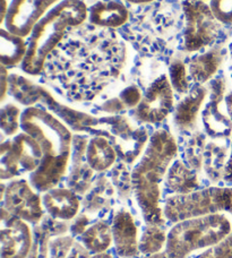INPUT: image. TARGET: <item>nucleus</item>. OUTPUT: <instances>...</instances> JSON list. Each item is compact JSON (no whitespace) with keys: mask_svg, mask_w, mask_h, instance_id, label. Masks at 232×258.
<instances>
[{"mask_svg":"<svg viewBox=\"0 0 232 258\" xmlns=\"http://www.w3.org/2000/svg\"><path fill=\"white\" fill-rule=\"evenodd\" d=\"M223 178L225 181L232 183V141H231V151H230L229 159L226 160V163L224 165Z\"/></svg>","mask_w":232,"mask_h":258,"instance_id":"nucleus-36","label":"nucleus"},{"mask_svg":"<svg viewBox=\"0 0 232 258\" xmlns=\"http://www.w3.org/2000/svg\"><path fill=\"white\" fill-rule=\"evenodd\" d=\"M208 101L202 110V121L208 136L214 140L232 136V120L228 114L221 110L225 94V82L223 78L216 77L210 81Z\"/></svg>","mask_w":232,"mask_h":258,"instance_id":"nucleus-12","label":"nucleus"},{"mask_svg":"<svg viewBox=\"0 0 232 258\" xmlns=\"http://www.w3.org/2000/svg\"><path fill=\"white\" fill-rule=\"evenodd\" d=\"M25 179H15L8 183L2 196L4 209L9 214L29 223H38L43 218L42 197Z\"/></svg>","mask_w":232,"mask_h":258,"instance_id":"nucleus-8","label":"nucleus"},{"mask_svg":"<svg viewBox=\"0 0 232 258\" xmlns=\"http://www.w3.org/2000/svg\"><path fill=\"white\" fill-rule=\"evenodd\" d=\"M144 258H168V257H166V255L164 254V251H161V252H157V254H154V255L145 256Z\"/></svg>","mask_w":232,"mask_h":258,"instance_id":"nucleus-41","label":"nucleus"},{"mask_svg":"<svg viewBox=\"0 0 232 258\" xmlns=\"http://www.w3.org/2000/svg\"><path fill=\"white\" fill-rule=\"evenodd\" d=\"M204 2H206V0H204Z\"/></svg>","mask_w":232,"mask_h":258,"instance_id":"nucleus-42","label":"nucleus"},{"mask_svg":"<svg viewBox=\"0 0 232 258\" xmlns=\"http://www.w3.org/2000/svg\"><path fill=\"white\" fill-rule=\"evenodd\" d=\"M169 80L173 91L179 94H187L189 92V82L187 68L180 59H175L169 66Z\"/></svg>","mask_w":232,"mask_h":258,"instance_id":"nucleus-27","label":"nucleus"},{"mask_svg":"<svg viewBox=\"0 0 232 258\" xmlns=\"http://www.w3.org/2000/svg\"><path fill=\"white\" fill-rule=\"evenodd\" d=\"M90 251L85 247H81L80 245H74L73 249L69 254L68 258H90Z\"/></svg>","mask_w":232,"mask_h":258,"instance_id":"nucleus-35","label":"nucleus"},{"mask_svg":"<svg viewBox=\"0 0 232 258\" xmlns=\"http://www.w3.org/2000/svg\"><path fill=\"white\" fill-rule=\"evenodd\" d=\"M125 109H126V107H125L122 100L119 98H113L105 101V102L100 107V110L108 113H119Z\"/></svg>","mask_w":232,"mask_h":258,"instance_id":"nucleus-32","label":"nucleus"},{"mask_svg":"<svg viewBox=\"0 0 232 258\" xmlns=\"http://www.w3.org/2000/svg\"><path fill=\"white\" fill-rule=\"evenodd\" d=\"M113 245L118 256L122 258H135L139 251L138 228L133 215L127 210H120L112 220Z\"/></svg>","mask_w":232,"mask_h":258,"instance_id":"nucleus-14","label":"nucleus"},{"mask_svg":"<svg viewBox=\"0 0 232 258\" xmlns=\"http://www.w3.org/2000/svg\"><path fill=\"white\" fill-rule=\"evenodd\" d=\"M195 258H232V232L223 240L206 248Z\"/></svg>","mask_w":232,"mask_h":258,"instance_id":"nucleus-28","label":"nucleus"},{"mask_svg":"<svg viewBox=\"0 0 232 258\" xmlns=\"http://www.w3.org/2000/svg\"><path fill=\"white\" fill-rule=\"evenodd\" d=\"M207 96V89L203 85L195 86L176 105L173 122L180 131H192L197 123L198 114Z\"/></svg>","mask_w":232,"mask_h":258,"instance_id":"nucleus-17","label":"nucleus"},{"mask_svg":"<svg viewBox=\"0 0 232 258\" xmlns=\"http://www.w3.org/2000/svg\"><path fill=\"white\" fill-rule=\"evenodd\" d=\"M0 156H2L0 158V177L3 180H9V179L20 176L22 169L12 151L11 141L3 142Z\"/></svg>","mask_w":232,"mask_h":258,"instance_id":"nucleus-26","label":"nucleus"},{"mask_svg":"<svg viewBox=\"0 0 232 258\" xmlns=\"http://www.w3.org/2000/svg\"><path fill=\"white\" fill-rule=\"evenodd\" d=\"M27 43L23 36L9 32L2 27L0 32V62L6 68L22 64L26 57Z\"/></svg>","mask_w":232,"mask_h":258,"instance_id":"nucleus-22","label":"nucleus"},{"mask_svg":"<svg viewBox=\"0 0 232 258\" xmlns=\"http://www.w3.org/2000/svg\"><path fill=\"white\" fill-rule=\"evenodd\" d=\"M119 99L122 100V102L126 107V109H135L141 103L143 95L141 90L136 85H131L120 92Z\"/></svg>","mask_w":232,"mask_h":258,"instance_id":"nucleus-31","label":"nucleus"},{"mask_svg":"<svg viewBox=\"0 0 232 258\" xmlns=\"http://www.w3.org/2000/svg\"><path fill=\"white\" fill-rule=\"evenodd\" d=\"M75 241L72 237H59L53 239L49 245L50 258H68Z\"/></svg>","mask_w":232,"mask_h":258,"instance_id":"nucleus-29","label":"nucleus"},{"mask_svg":"<svg viewBox=\"0 0 232 258\" xmlns=\"http://www.w3.org/2000/svg\"><path fill=\"white\" fill-rule=\"evenodd\" d=\"M8 94L26 108L34 107V104L39 102L43 103L50 111H52L51 113L60 117L67 126L76 132L92 131L97 125H101L100 119L59 103L43 86L35 84L29 78L17 74H9Z\"/></svg>","mask_w":232,"mask_h":258,"instance_id":"nucleus-6","label":"nucleus"},{"mask_svg":"<svg viewBox=\"0 0 232 258\" xmlns=\"http://www.w3.org/2000/svg\"><path fill=\"white\" fill-rule=\"evenodd\" d=\"M101 125L108 126L109 138L118 155L126 163H133L139 155L144 153L148 144V135L145 129H134L126 118L123 116H111L100 118Z\"/></svg>","mask_w":232,"mask_h":258,"instance_id":"nucleus-10","label":"nucleus"},{"mask_svg":"<svg viewBox=\"0 0 232 258\" xmlns=\"http://www.w3.org/2000/svg\"><path fill=\"white\" fill-rule=\"evenodd\" d=\"M124 2L131 3V4H134V5H145V4L153 3L154 0H124Z\"/></svg>","mask_w":232,"mask_h":258,"instance_id":"nucleus-40","label":"nucleus"},{"mask_svg":"<svg viewBox=\"0 0 232 258\" xmlns=\"http://www.w3.org/2000/svg\"><path fill=\"white\" fill-rule=\"evenodd\" d=\"M185 48L190 52L198 51L212 44L219 34L220 22L204 0H184Z\"/></svg>","mask_w":232,"mask_h":258,"instance_id":"nucleus-7","label":"nucleus"},{"mask_svg":"<svg viewBox=\"0 0 232 258\" xmlns=\"http://www.w3.org/2000/svg\"><path fill=\"white\" fill-rule=\"evenodd\" d=\"M89 218L86 215H80L78 218L75 219V222H73L71 232L73 234H82L86 231V229L89 228Z\"/></svg>","mask_w":232,"mask_h":258,"instance_id":"nucleus-33","label":"nucleus"},{"mask_svg":"<svg viewBox=\"0 0 232 258\" xmlns=\"http://www.w3.org/2000/svg\"><path fill=\"white\" fill-rule=\"evenodd\" d=\"M81 241L91 254L104 252L113 243L112 228L105 221H97L82 234Z\"/></svg>","mask_w":232,"mask_h":258,"instance_id":"nucleus-23","label":"nucleus"},{"mask_svg":"<svg viewBox=\"0 0 232 258\" xmlns=\"http://www.w3.org/2000/svg\"><path fill=\"white\" fill-rule=\"evenodd\" d=\"M177 154L175 137L164 129H159L150 137L141 160L133 169L132 186L146 224L163 227L165 223L161 206V183Z\"/></svg>","mask_w":232,"mask_h":258,"instance_id":"nucleus-2","label":"nucleus"},{"mask_svg":"<svg viewBox=\"0 0 232 258\" xmlns=\"http://www.w3.org/2000/svg\"><path fill=\"white\" fill-rule=\"evenodd\" d=\"M11 147L14 155L20 163L22 171L33 173L42 162V150L33 137L26 133H20L13 137Z\"/></svg>","mask_w":232,"mask_h":258,"instance_id":"nucleus-18","label":"nucleus"},{"mask_svg":"<svg viewBox=\"0 0 232 258\" xmlns=\"http://www.w3.org/2000/svg\"><path fill=\"white\" fill-rule=\"evenodd\" d=\"M222 63V53L219 49H210L194 56L188 63V73L192 80L198 85L211 81Z\"/></svg>","mask_w":232,"mask_h":258,"instance_id":"nucleus-20","label":"nucleus"},{"mask_svg":"<svg viewBox=\"0 0 232 258\" xmlns=\"http://www.w3.org/2000/svg\"><path fill=\"white\" fill-rule=\"evenodd\" d=\"M225 107H226V112H228V116L232 120V92L225 96Z\"/></svg>","mask_w":232,"mask_h":258,"instance_id":"nucleus-38","label":"nucleus"},{"mask_svg":"<svg viewBox=\"0 0 232 258\" xmlns=\"http://www.w3.org/2000/svg\"><path fill=\"white\" fill-rule=\"evenodd\" d=\"M22 113L23 111L14 103H7L2 108L0 113V125L2 131L6 136H16L22 129Z\"/></svg>","mask_w":232,"mask_h":258,"instance_id":"nucleus-25","label":"nucleus"},{"mask_svg":"<svg viewBox=\"0 0 232 258\" xmlns=\"http://www.w3.org/2000/svg\"><path fill=\"white\" fill-rule=\"evenodd\" d=\"M0 2H2V15H0V24L4 25L5 21H6V17H7L9 4L7 3V0H0Z\"/></svg>","mask_w":232,"mask_h":258,"instance_id":"nucleus-37","label":"nucleus"},{"mask_svg":"<svg viewBox=\"0 0 232 258\" xmlns=\"http://www.w3.org/2000/svg\"><path fill=\"white\" fill-rule=\"evenodd\" d=\"M87 20L103 29H119L129 20V11L119 0H100L89 7Z\"/></svg>","mask_w":232,"mask_h":258,"instance_id":"nucleus-16","label":"nucleus"},{"mask_svg":"<svg viewBox=\"0 0 232 258\" xmlns=\"http://www.w3.org/2000/svg\"><path fill=\"white\" fill-rule=\"evenodd\" d=\"M165 185L175 195H186L198 190L199 180L196 172L183 161L176 160L165 176Z\"/></svg>","mask_w":232,"mask_h":258,"instance_id":"nucleus-21","label":"nucleus"},{"mask_svg":"<svg viewBox=\"0 0 232 258\" xmlns=\"http://www.w3.org/2000/svg\"><path fill=\"white\" fill-rule=\"evenodd\" d=\"M9 89V73L7 72V68L3 66L0 67V100L2 102L6 98Z\"/></svg>","mask_w":232,"mask_h":258,"instance_id":"nucleus-34","label":"nucleus"},{"mask_svg":"<svg viewBox=\"0 0 232 258\" xmlns=\"http://www.w3.org/2000/svg\"><path fill=\"white\" fill-rule=\"evenodd\" d=\"M166 238H168V233L162 229L161 225L146 224L145 230L139 238V251L145 256L163 251Z\"/></svg>","mask_w":232,"mask_h":258,"instance_id":"nucleus-24","label":"nucleus"},{"mask_svg":"<svg viewBox=\"0 0 232 258\" xmlns=\"http://www.w3.org/2000/svg\"><path fill=\"white\" fill-rule=\"evenodd\" d=\"M165 220L172 223L229 213L232 215V187H208L186 195H172L164 202Z\"/></svg>","mask_w":232,"mask_h":258,"instance_id":"nucleus-5","label":"nucleus"},{"mask_svg":"<svg viewBox=\"0 0 232 258\" xmlns=\"http://www.w3.org/2000/svg\"><path fill=\"white\" fill-rule=\"evenodd\" d=\"M22 131L39 143L43 159L30 174V182L39 192L54 188L67 173L73 153L74 136L63 120L46 109L27 107L22 113Z\"/></svg>","mask_w":232,"mask_h":258,"instance_id":"nucleus-1","label":"nucleus"},{"mask_svg":"<svg viewBox=\"0 0 232 258\" xmlns=\"http://www.w3.org/2000/svg\"><path fill=\"white\" fill-rule=\"evenodd\" d=\"M44 211L54 220L75 219L81 209L80 198L71 188H51L43 192Z\"/></svg>","mask_w":232,"mask_h":258,"instance_id":"nucleus-15","label":"nucleus"},{"mask_svg":"<svg viewBox=\"0 0 232 258\" xmlns=\"http://www.w3.org/2000/svg\"><path fill=\"white\" fill-rule=\"evenodd\" d=\"M213 15L222 24H232V0H210Z\"/></svg>","mask_w":232,"mask_h":258,"instance_id":"nucleus-30","label":"nucleus"},{"mask_svg":"<svg viewBox=\"0 0 232 258\" xmlns=\"http://www.w3.org/2000/svg\"><path fill=\"white\" fill-rule=\"evenodd\" d=\"M231 232V221L225 214L184 220L168 232L163 251L168 258H188L195 251L216 245Z\"/></svg>","mask_w":232,"mask_h":258,"instance_id":"nucleus-4","label":"nucleus"},{"mask_svg":"<svg viewBox=\"0 0 232 258\" xmlns=\"http://www.w3.org/2000/svg\"><path fill=\"white\" fill-rule=\"evenodd\" d=\"M90 258H113V256L109 254L108 251H104V252H99V254H93Z\"/></svg>","mask_w":232,"mask_h":258,"instance_id":"nucleus-39","label":"nucleus"},{"mask_svg":"<svg viewBox=\"0 0 232 258\" xmlns=\"http://www.w3.org/2000/svg\"><path fill=\"white\" fill-rule=\"evenodd\" d=\"M60 0H12L4 26L12 33L23 36L31 34L34 25Z\"/></svg>","mask_w":232,"mask_h":258,"instance_id":"nucleus-11","label":"nucleus"},{"mask_svg":"<svg viewBox=\"0 0 232 258\" xmlns=\"http://www.w3.org/2000/svg\"><path fill=\"white\" fill-rule=\"evenodd\" d=\"M6 227L2 230V258H29L33 246L29 222L9 214Z\"/></svg>","mask_w":232,"mask_h":258,"instance_id":"nucleus-13","label":"nucleus"},{"mask_svg":"<svg viewBox=\"0 0 232 258\" xmlns=\"http://www.w3.org/2000/svg\"><path fill=\"white\" fill-rule=\"evenodd\" d=\"M117 158V151L108 137L97 135L87 143L86 161L93 171H106L113 167Z\"/></svg>","mask_w":232,"mask_h":258,"instance_id":"nucleus-19","label":"nucleus"},{"mask_svg":"<svg viewBox=\"0 0 232 258\" xmlns=\"http://www.w3.org/2000/svg\"><path fill=\"white\" fill-rule=\"evenodd\" d=\"M87 15L89 8L82 0H62L51 8L31 31L22 71L31 76L40 75L51 52L64 40L67 31L81 26Z\"/></svg>","mask_w":232,"mask_h":258,"instance_id":"nucleus-3","label":"nucleus"},{"mask_svg":"<svg viewBox=\"0 0 232 258\" xmlns=\"http://www.w3.org/2000/svg\"><path fill=\"white\" fill-rule=\"evenodd\" d=\"M175 108L173 87L169 76L162 74L147 87L145 94L134 110V118L142 123H159Z\"/></svg>","mask_w":232,"mask_h":258,"instance_id":"nucleus-9","label":"nucleus"}]
</instances>
